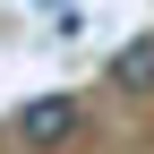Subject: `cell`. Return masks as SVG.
<instances>
[{
  "mask_svg": "<svg viewBox=\"0 0 154 154\" xmlns=\"http://www.w3.org/2000/svg\"><path fill=\"white\" fill-rule=\"evenodd\" d=\"M77 128H86V111H77L69 94H34V103L17 111V137H26V146H69Z\"/></svg>",
  "mask_w": 154,
  "mask_h": 154,
  "instance_id": "obj_1",
  "label": "cell"
},
{
  "mask_svg": "<svg viewBox=\"0 0 154 154\" xmlns=\"http://www.w3.org/2000/svg\"><path fill=\"white\" fill-rule=\"evenodd\" d=\"M111 77H120L128 94H154V34H137V43L111 51Z\"/></svg>",
  "mask_w": 154,
  "mask_h": 154,
  "instance_id": "obj_2",
  "label": "cell"
}]
</instances>
